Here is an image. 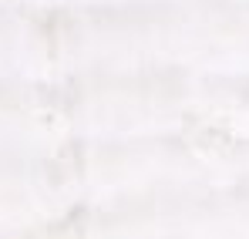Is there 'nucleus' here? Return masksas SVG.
<instances>
[]
</instances>
